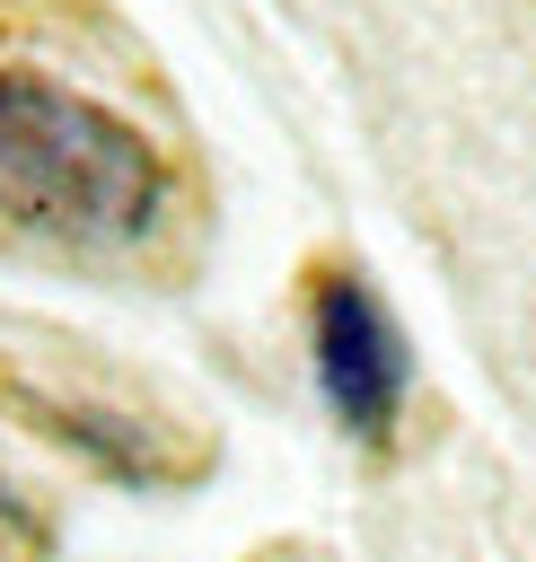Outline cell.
Instances as JSON below:
<instances>
[{
    "instance_id": "3",
    "label": "cell",
    "mask_w": 536,
    "mask_h": 562,
    "mask_svg": "<svg viewBox=\"0 0 536 562\" xmlns=\"http://www.w3.org/2000/svg\"><path fill=\"white\" fill-rule=\"evenodd\" d=\"M308 351H316V395L325 413L351 430V439H387L395 413H404V386H413V351H404V325L378 307V290L360 272H316L308 290Z\"/></svg>"
},
{
    "instance_id": "1",
    "label": "cell",
    "mask_w": 536,
    "mask_h": 562,
    "mask_svg": "<svg viewBox=\"0 0 536 562\" xmlns=\"http://www.w3.org/2000/svg\"><path fill=\"white\" fill-rule=\"evenodd\" d=\"M167 211V158L70 79L0 61V220L53 246H141Z\"/></svg>"
},
{
    "instance_id": "2",
    "label": "cell",
    "mask_w": 536,
    "mask_h": 562,
    "mask_svg": "<svg viewBox=\"0 0 536 562\" xmlns=\"http://www.w3.org/2000/svg\"><path fill=\"white\" fill-rule=\"evenodd\" d=\"M0 413L132 492H176L185 474H202V430H185V413H167L132 378H105L88 342L35 325H0Z\"/></svg>"
}]
</instances>
